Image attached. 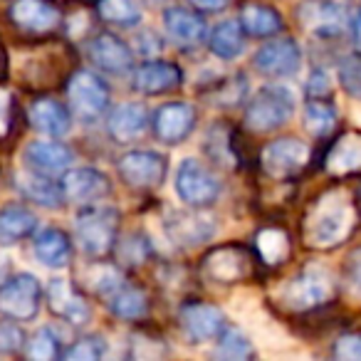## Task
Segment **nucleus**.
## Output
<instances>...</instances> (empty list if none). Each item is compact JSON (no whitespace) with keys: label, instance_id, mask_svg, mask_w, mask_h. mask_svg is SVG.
Masks as SVG:
<instances>
[{"label":"nucleus","instance_id":"f257e3e1","mask_svg":"<svg viewBox=\"0 0 361 361\" xmlns=\"http://www.w3.org/2000/svg\"><path fill=\"white\" fill-rule=\"evenodd\" d=\"M356 211L346 191H329L314 201V206L307 211L302 238L310 247L329 250L344 243L349 233L354 231Z\"/></svg>","mask_w":361,"mask_h":361},{"label":"nucleus","instance_id":"f03ea898","mask_svg":"<svg viewBox=\"0 0 361 361\" xmlns=\"http://www.w3.org/2000/svg\"><path fill=\"white\" fill-rule=\"evenodd\" d=\"M119 231V211L109 206H82L75 216V243L87 257H106L116 247Z\"/></svg>","mask_w":361,"mask_h":361},{"label":"nucleus","instance_id":"7ed1b4c3","mask_svg":"<svg viewBox=\"0 0 361 361\" xmlns=\"http://www.w3.org/2000/svg\"><path fill=\"white\" fill-rule=\"evenodd\" d=\"M297 94L287 85H265L250 97L245 106V126L255 134L282 129L295 116Z\"/></svg>","mask_w":361,"mask_h":361},{"label":"nucleus","instance_id":"20e7f679","mask_svg":"<svg viewBox=\"0 0 361 361\" xmlns=\"http://www.w3.org/2000/svg\"><path fill=\"white\" fill-rule=\"evenodd\" d=\"M334 292V280L331 272L322 265H307L297 272L295 277H290L287 282H282L277 287L275 297L285 310L290 312H307L314 307L324 305Z\"/></svg>","mask_w":361,"mask_h":361},{"label":"nucleus","instance_id":"39448f33","mask_svg":"<svg viewBox=\"0 0 361 361\" xmlns=\"http://www.w3.org/2000/svg\"><path fill=\"white\" fill-rule=\"evenodd\" d=\"M173 191L180 198V203H186L188 208H196V211H203L221 198V180L198 159H183L176 169Z\"/></svg>","mask_w":361,"mask_h":361},{"label":"nucleus","instance_id":"423d86ee","mask_svg":"<svg viewBox=\"0 0 361 361\" xmlns=\"http://www.w3.org/2000/svg\"><path fill=\"white\" fill-rule=\"evenodd\" d=\"M67 99H70V111L82 124H94L109 109V87L97 72L80 70L70 77L67 85Z\"/></svg>","mask_w":361,"mask_h":361},{"label":"nucleus","instance_id":"0eeeda50","mask_svg":"<svg viewBox=\"0 0 361 361\" xmlns=\"http://www.w3.org/2000/svg\"><path fill=\"white\" fill-rule=\"evenodd\" d=\"M42 307V285L32 272H16L0 285V314L16 322H32Z\"/></svg>","mask_w":361,"mask_h":361},{"label":"nucleus","instance_id":"6e6552de","mask_svg":"<svg viewBox=\"0 0 361 361\" xmlns=\"http://www.w3.org/2000/svg\"><path fill=\"white\" fill-rule=\"evenodd\" d=\"M116 171L131 188H159L169 173V159L154 149H131L119 156Z\"/></svg>","mask_w":361,"mask_h":361},{"label":"nucleus","instance_id":"1a4fd4ad","mask_svg":"<svg viewBox=\"0 0 361 361\" xmlns=\"http://www.w3.org/2000/svg\"><path fill=\"white\" fill-rule=\"evenodd\" d=\"M196 129V106L188 102H166L151 114V131L156 141L178 146Z\"/></svg>","mask_w":361,"mask_h":361},{"label":"nucleus","instance_id":"9d476101","mask_svg":"<svg viewBox=\"0 0 361 361\" xmlns=\"http://www.w3.org/2000/svg\"><path fill=\"white\" fill-rule=\"evenodd\" d=\"M87 60L99 72L111 77H124L134 72V50L114 32H99L87 42Z\"/></svg>","mask_w":361,"mask_h":361},{"label":"nucleus","instance_id":"9b49d317","mask_svg":"<svg viewBox=\"0 0 361 361\" xmlns=\"http://www.w3.org/2000/svg\"><path fill=\"white\" fill-rule=\"evenodd\" d=\"M310 161V146L295 136L275 139L262 149L260 164L270 178H290L300 173Z\"/></svg>","mask_w":361,"mask_h":361},{"label":"nucleus","instance_id":"f8f14e48","mask_svg":"<svg viewBox=\"0 0 361 361\" xmlns=\"http://www.w3.org/2000/svg\"><path fill=\"white\" fill-rule=\"evenodd\" d=\"M164 233L173 245L178 247H198L206 245L216 235L213 221L196 213V208L183 211V208H171L164 216Z\"/></svg>","mask_w":361,"mask_h":361},{"label":"nucleus","instance_id":"ddd939ff","mask_svg":"<svg viewBox=\"0 0 361 361\" xmlns=\"http://www.w3.org/2000/svg\"><path fill=\"white\" fill-rule=\"evenodd\" d=\"M252 67L260 75L272 77V80H285V77H292L300 72L302 50L292 37L270 40L252 55Z\"/></svg>","mask_w":361,"mask_h":361},{"label":"nucleus","instance_id":"4468645a","mask_svg":"<svg viewBox=\"0 0 361 361\" xmlns=\"http://www.w3.org/2000/svg\"><path fill=\"white\" fill-rule=\"evenodd\" d=\"M23 164L45 176H65L75 164V151L60 139H35L23 149Z\"/></svg>","mask_w":361,"mask_h":361},{"label":"nucleus","instance_id":"2eb2a0df","mask_svg":"<svg viewBox=\"0 0 361 361\" xmlns=\"http://www.w3.org/2000/svg\"><path fill=\"white\" fill-rule=\"evenodd\" d=\"M62 188H65V198L70 203L92 206V203H99L109 196L111 180L104 171L80 166V169H70L62 176Z\"/></svg>","mask_w":361,"mask_h":361},{"label":"nucleus","instance_id":"dca6fc26","mask_svg":"<svg viewBox=\"0 0 361 361\" xmlns=\"http://www.w3.org/2000/svg\"><path fill=\"white\" fill-rule=\"evenodd\" d=\"M164 30L169 40L183 50L201 47L208 40V23L203 20L201 11H196V8L191 11V8L173 6L164 11Z\"/></svg>","mask_w":361,"mask_h":361},{"label":"nucleus","instance_id":"f3484780","mask_svg":"<svg viewBox=\"0 0 361 361\" xmlns=\"http://www.w3.org/2000/svg\"><path fill=\"white\" fill-rule=\"evenodd\" d=\"M250 275V255L240 245L216 247L203 260V277L216 285H235Z\"/></svg>","mask_w":361,"mask_h":361},{"label":"nucleus","instance_id":"a211bd4d","mask_svg":"<svg viewBox=\"0 0 361 361\" xmlns=\"http://www.w3.org/2000/svg\"><path fill=\"white\" fill-rule=\"evenodd\" d=\"M180 326L191 341L206 344V341H216L228 324L221 307L208 302H188L180 307Z\"/></svg>","mask_w":361,"mask_h":361},{"label":"nucleus","instance_id":"6ab92c4d","mask_svg":"<svg viewBox=\"0 0 361 361\" xmlns=\"http://www.w3.org/2000/svg\"><path fill=\"white\" fill-rule=\"evenodd\" d=\"M151 126V114L139 102H124L116 104L106 116V134L116 144H134L146 134Z\"/></svg>","mask_w":361,"mask_h":361},{"label":"nucleus","instance_id":"aec40b11","mask_svg":"<svg viewBox=\"0 0 361 361\" xmlns=\"http://www.w3.org/2000/svg\"><path fill=\"white\" fill-rule=\"evenodd\" d=\"M297 20L314 37H336L344 30V11L334 0H305L297 8Z\"/></svg>","mask_w":361,"mask_h":361},{"label":"nucleus","instance_id":"412c9836","mask_svg":"<svg viewBox=\"0 0 361 361\" xmlns=\"http://www.w3.org/2000/svg\"><path fill=\"white\" fill-rule=\"evenodd\" d=\"M47 305H50V312L60 319H65L67 324L72 326H85L92 317V310L85 300L75 292L72 282L67 277H55L50 280L45 290Z\"/></svg>","mask_w":361,"mask_h":361},{"label":"nucleus","instance_id":"4be33fe9","mask_svg":"<svg viewBox=\"0 0 361 361\" xmlns=\"http://www.w3.org/2000/svg\"><path fill=\"white\" fill-rule=\"evenodd\" d=\"M183 80V72L178 65L166 60H149L144 65L134 67V75H131V85L136 92L146 97L166 94V92L176 90Z\"/></svg>","mask_w":361,"mask_h":361},{"label":"nucleus","instance_id":"5701e85b","mask_svg":"<svg viewBox=\"0 0 361 361\" xmlns=\"http://www.w3.org/2000/svg\"><path fill=\"white\" fill-rule=\"evenodd\" d=\"M13 25L20 27L25 32H52L60 25V11L47 0H16L8 11Z\"/></svg>","mask_w":361,"mask_h":361},{"label":"nucleus","instance_id":"b1692460","mask_svg":"<svg viewBox=\"0 0 361 361\" xmlns=\"http://www.w3.org/2000/svg\"><path fill=\"white\" fill-rule=\"evenodd\" d=\"M16 188L20 191V196L25 201L35 203L42 208H60L65 198V188H62V180H57L55 176L37 173V171H23L16 176Z\"/></svg>","mask_w":361,"mask_h":361},{"label":"nucleus","instance_id":"393cba45","mask_svg":"<svg viewBox=\"0 0 361 361\" xmlns=\"http://www.w3.org/2000/svg\"><path fill=\"white\" fill-rule=\"evenodd\" d=\"M32 129L50 139H62L72 131V111L57 99H37L27 111Z\"/></svg>","mask_w":361,"mask_h":361},{"label":"nucleus","instance_id":"a878e982","mask_svg":"<svg viewBox=\"0 0 361 361\" xmlns=\"http://www.w3.org/2000/svg\"><path fill=\"white\" fill-rule=\"evenodd\" d=\"M37 213L25 203H6L0 208V245H16L37 233Z\"/></svg>","mask_w":361,"mask_h":361},{"label":"nucleus","instance_id":"bb28decb","mask_svg":"<svg viewBox=\"0 0 361 361\" xmlns=\"http://www.w3.org/2000/svg\"><path fill=\"white\" fill-rule=\"evenodd\" d=\"M32 255L52 270H62L72 262V240L60 228H45L32 235Z\"/></svg>","mask_w":361,"mask_h":361},{"label":"nucleus","instance_id":"cd10ccee","mask_svg":"<svg viewBox=\"0 0 361 361\" xmlns=\"http://www.w3.org/2000/svg\"><path fill=\"white\" fill-rule=\"evenodd\" d=\"M245 30H243L240 20L231 18V20H221L211 32H208V50L218 57V60L233 62L245 52Z\"/></svg>","mask_w":361,"mask_h":361},{"label":"nucleus","instance_id":"c85d7f7f","mask_svg":"<svg viewBox=\"0 0 361 361\" xmlns=\"http://www.w3.org/2000/svg\"><path fill=\"white\" fill-rule=\"evenodd\" d=\"M240 20L245 35L250 37H272L282 30V16L270 6H262V3H245L240 8Z\"/></svg>","mask_w":361,"mask_h":361},{"label":"nucleus","instance_id":"c756f323","mask_svg":"<svg viewBox=\"0 0 361 361\" xmlns=\"http://www.w3.org/2000/svg\"><path fill=\"white\" fill-rule=\"evenodd\" d=\"M106 300H109L106 305H109L111 314L126 322L141 319V317H146V312H149V297H146V292L141 290V287L124 285V282H121Z\"/></svg>","mask_w":361,"mask_h":361},{"label":"nucleus","instance_id":"7c9ffc66","mask_svg":"<svg viewBox=\"0 0 361 361\" xmlns=\"http://www.w3.org/2000/svg\"><path fill=\"white\" fill-rule=\"evenodd\" d=\"M326 171L334 176L354 173L361 169V136L344 134L326 154Z\"/></svg>","mask_w":361,"mask_h":361},{"label":"nucleus","instance_id":"2f4dec72","mask_svg":"<svg viewBox=\"0 0 361 361\" xmlns=\"http://www.w3.org/2000/svg\"><path fill=\"white\" fill-rule=\"evenodd\" d=\"M97 13L104 23L121 27H134L141 23V6L139 0H99Z\"/></svg>","mask_w":361,"mask_h":361},{"label":"nucleus","instance_id":"473e14b6","mask_svg":"<svg viewBox=\"0 0 361 361\" xmlns=\"http://www.w3.org/2000/svg\"><path fill=\"white\" fill-rule=\"evenodd\" d=\"M218 346L216 354L221 359H231V361H243V359H252L255 356V346H252L250 336L245 334L238 326H226L223 334L218 336Z\"/></svg>","mask_w":361,"mask_h":361},{"label":"nucleus","instance_id":"72a5a7b5","mask_svg":"<svg viewBox=\"0 0 361 361\" xmlns=\"http://www.w3.org/2000/svg\"><path fill=\"white\" fill-rule=\"evenodd\" d=\"M23 354L32 361H52L57 356H62V344L60 336L55 334V329L50 326H40L37 331H32L25 339V349Z\"/></svg>","mask_w":361,"mask_h":361},{"label":"nucleus","instance_id":"f704fd0d","mask_svg":"<svg viewBox=\"0 0 361 361\" xmlns=\"http://www.w3.org/2000/svg\"><path fill=\"white\" fill-rule=\"evenodd\" d=\"M305 126L310 134L326 136L336 126V109L322 97H312L305 104Z\"/></svg>","mask_w":361,"mask_h":361},{"label":"nucleus","instance_id":"c9c22d12","mask_svg":"<svg viewBox=\"0 0 361 361\" xmlns=\"http://www.w3.org/2000/svg\"><path fill=\"white\" fill-rule=\"evenodd\" d=\"M255 247L265 265H280L290 252V240L280 228H265V231L257 233Z\"/></svg>","mask_w":361,"mask_h":361},{"label":"nucleus","instance_id":"e433bc0d","mask_svg":"<svg viewBox=\"0 0 361 361\" xmlns=\"http://www.w3.org/2000/svg\"><path fill=\"white\" fill-rule=\"evenodd\" d=\"M102 356H106V341L99 334L80 336L67 349H62L65 361H99Z\"/></svg>","mask_w":361,"mask_h":361},{"label":"nucleus","instance_id":"4c0bfd02","mask_svg":"<svg viewBox=\"0 0 361 361\" xmlns=\"http://www.w3.org/2000/svg\"><path fill=\"white\" fill-rule=\"evenodd\" d=\"M87 282H90V287L97 292V295H104L109 297L111 292L116 290V287L124 282V277H121V272L116 270V267L111 265H97L92 267V270H87Z\"/></svg>","mask_w":361,"mask_h":361},{"label":"nucleus","instance_id":"58836bf2","mask_svg":"<svg viewBox=\"0 0 361 361\" xmlns=\"http://www.w3.org/2000/svg\"><path fill=\"white\" fill-rule=\"evenodd\" d=\"M339 82L346 94L361 99V55H346L339 62Z\"/></svg>","mask_w":361,"mask_h":361},{"label":"nucleus","instance_id":"ea45409f","mask_svg":"<svg viewBox=\"0 0 361 361\" xmlns=\"http://www.w3.org/2000/svg\"><path fill=\"white\" fill-rule=\"evenodd\" d=\"M25 331L13 322H0V356H13L25 349Z\"/></svg>","mask_w":361,"mask_h":361},{"label":"nucleus","instance_id":"a19ab883","mask_svg":"<svg viewBox=\"0 0 361 361\" xmlns=\"http://www.w3.org/2000/svg\"><path fill=\"white\" fill-rule=\"evenodd\" d=\"M344 287L354 300H361V247H356L344 262Z\"/></svg>","mask_w":361,"mask_h":361},{"label":"nucleus","instance_id":"79ce46f5","mask_svg":"<svg viewBox=\"0 0 361 361\" xmlns=\"http://www.w3.org/2000/svg\"><path fill=\"white\" fill-rule=\"evenodd\" d=\"M334 356L344 361H361V334H346L334 344Z\"/></svg>","mask_w":361,"mask_h":361},{"label":"nucleus","instance_id":"37998d69","mask_svg":"<svg viewBox=\"0 0 361 361\" xmlns=\"http://www.w3.org/2000/svg\"><path fill=\"white\" fill-rule=\"evenodd\" d=\"M307 92H310V97H322V99H324V97L331 92L329 72H324V70H314V72H312L310 82H307Z\"/></svg>","mask_w":361,"mask_h":361},{"label":"nucleus","instance_id":"c03bdc74","mask_svg":"<svg viewBox=\"0 0 361 361\" xmlns=\"http://www.w3.org/2000/svg\"><path fill=\"white\" fill-rule=\"evenodd\" d=\"M8 126H11V94L0 87V139L6 136Z\"/></svg>","mask_w":361,"mask_h":361},{"label":"nucleus","instance_id":"a18cd8bd","mask_svg":"<svg viewBox=\"0 0 361 361\" xmlns=\"http://www.w3.org/2000/svg\"><path fill=\"white\" fill-rule=\"evenodd\" d=\"M188 3L201 13H221L226 11L231 0H188Z\"/></svg>","mask_w":361,"mask_h":361},{"label":"nucleus","instance_id":"49530a36","mask_svg":"<svg viewBox=\"0 0 361 361\" xmlns=\"http://www.w3.org/2000/svg\"><path fill=\"white\" fill-rule=\"evenodd\" d=\"M351 37H354V45L361 47V8L356 11L354 20H351Z\"/></svg>","mask_w":361,"mask_h":361}]
</instances>
